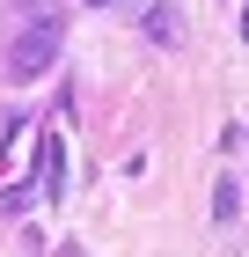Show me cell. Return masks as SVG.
Masks as SVG:
<instances>
[{
    "label": "cell",
    "instance_id": "3",
    "mask_svg": "<svg viewBox=\"0 0 249 257\" xmlns=\"http://www.w3.org/2000/svg\"><path fill=\"white\" fill-rule=\"evenodd\" d=\"M30 133H37V125H15V133H8V155H0V177H15V162L30 155Z\"/></svg>",
    "mask_w": 249,
    "mask_h": 257
},
{
    "label": "cell",
    "instance_id": "4",
    "mask_svg": "<svg viewBox=\"0 0 249 257\" xmlns=\"http://www.w3.org/2000/svg\"><path fill=\"white\" fill-rule=\"evenodd\" d=\"M242 213V184L234 177H220V198H212V220H234Z\"/></svg>",
    "mask_w": 249,
    "mask_h": 257
},
{
    "label": "cell",
    "instance_id": "6",
    "mask_svg": "<svg viewBox=\"0 0 249 257\" xmlns=\"http://www.w3.org/2000/svg\"><path fill=\"white\" fill-rule=\"evenodd\" d=\"M88 8H110V0H88Z\"/></svg>",
    "mask_w": 249,
    "mask_h": 257
},
{
    "label": "cell",
    "instance_id": "2",
    "mask_svg": "<svg viewBox=\"0 0 249 257\" xmlns=\"http://www.w3.org/2000/svg\"><path fill=\"white\" fill-rule=\"evenodd\" d=\"M59 184H66V147H59V133L44 140V162H37V191L30 198H59Z\"/></svg>",
    "mask_w": 249,
    "mask_h": 257
},
{
    "label": "cell",
    "instance_id": "1",
    "mask_svg": "<svg viewBox=\"0 0 249 257\" xmlns=\"http://www.w3.org/2000/svg\"><path fill=\"white\" fill-rule=\"evenodd\" d=\"M52 59H59V22H37V30H22V37H15V52H8V74H15V81H37Z\"/></svg>",
    "mask_w": 249,
    "mask_h": 257
},
{
    "label": "cell",
    "instance_id": "5",
    "mask_svg": "<svg viewBox=\"0 0 249 257\" xmlns=\"http://www.w3.org/2000/svg\"><path fill=\"white\" fill-rule=\"evenodd\" d=\"M242 37H249V8H242Z\"/></svg>",
    "mask_w": 249,
    "mask_h": 257
}]
</instances>
